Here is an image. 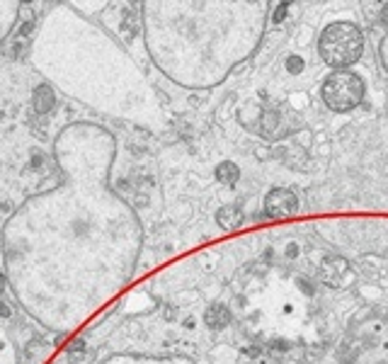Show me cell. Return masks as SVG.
Masks as SVG:
<instances>
[{
    "instance_id": "6da1fadb",
    "label": "cell",
    "mask_w": 388,
    "mask_h": 364,
    "mask_svg": "<svg viewBox=\"0 0 388 364\" xmlns=\"http://www.w3.org/2000/svg\"><path fill=\"white\" fill-rule=\"evenodd\" d=\"M318 54L333 71H349L364 54V32L355 22H330L318 37Z\"/></svg>"
},
{
    "instance_id": "8fae6325",
    "label": "cell",
    "mask_w": 388,
    "mask_h": 364,
    "mask_svg": "<svg viewBox=\"0 0 388 364\" xmlns=\"http://www.w3.org/2000/svg\"><path fill=\"white\" fill-rule=\"evenodd\" d=\"M378 20H381V24H386L388 27V3L381 8V17H378Z\"/></svg>"
},
{
    "instance_id": "7a4b0ae2",
    "label": "cell",
    "mask_w": 388,
    "mask_h": 364,
    "mask_svg": "<svg viewBox=\"0 0 388 364\" xmlns=\"http://www.w3.org/2000/svg\"><path fill=\"white\" fill-rule=\"evenodd\" d=\"M364 80L352 71H333L330 76H325L321 85L323 105L335 114H347L355 107H359L364 100Z\"/></svg>"
},
{
    "instance_id": "9c48e42d",
    "label": "cell",
    "mask_w": 388,
    "mask_h": 364,
    "mask_svg": "<svg viewBox=\"0 0 388 364\" xmlns=\"http://www.w3.org/2000/svg\"><path fill=\"white\" fill-rule=\"evenodd\" d=\"M287 68L291 71V73H299L301 68H303V61H301L299 56H291V58L287 61Z\"/></svg>"
},
{
    "instance_id": "5b68a950",
    "label": "cell",
    "mask_w": 388,
    "mask_h": 364,
    "mask_svg": "<svg viewBox=\"0 0 388 364\" xmlns=\"http://www.w3.org/2000/svg\"><path fill=\"white\" fill-rule=\"evenodd\" d=\"M54 90L49 88V85H39V88L34 90V112L37 114H46V112L54 107Z\"/></svg>"
},
{
    "instance_id": "277c9868",
    "label": "cell",
    "mask_w": 388,
    "mask_h": 364,
    "mask_svg": "<svg viewBox=\"0 0 388 364\" xmlns=\"http://www.w3.org/2000/svg\"><path fill=\"white\" fill-rule=\"evenodd\" d=\"M216 221H219V226L226 228V231H235L240 226V221H243V214H240L238 207L226 204V207H221V209L216 211Z\"/></svg>"
},
{
    "instance_id": "ba28073f",
    "label": "cell",
    "mask_w": 388,
    "mask_h": 364,
    "mask_svg": "<svg viewBox=\"0 0 388 364\" xmlns=\"http://www.w3.org/2000/svg\"><path fill=\"white\" fill-rule=\"evenodd\" d=\"M27 49H29V44H27L24 39H17L15 46H12V56H15V58H22V56L27 54Z\"/></svg>"
},
{
    "instance_id": "52a82bcc",
    "label": "cell",
    "mask_w": 388,
    "mask_h": 364,
    "mask_svg": "<svg viewBox=\"0 0 388 364\" xmlns=\"http://www.w3.org/2000/svg\"><path fill=\"white\" fill-rule=\"evenodd\" d=\"M228 320H231V313L223 309V306H219V304L206 311V323H209L211 328H223Z\"/></svg>"
},
{
    "instance_id": "8992f818",
    "label": "cell",
    "mask_w": 388,
    "mask_h": 364,
    "mask_svg": "<svg viewBox=\"0 0 388 364\" xmlns=\"http://www.w3.org/2000/svg\"><path fill=\"white\" fill-rule=\"evenodd\" d=\"M216 177H219V182H223V185H235L238 177H240V168L235 166V163H231V160H223L216 168Z\"/></svg>"
},
{
    "instance_id": "7c38bea8",
    "label": "cell",
    "mask_w": 388,
    "mask_h": 364,
    "mask_svg": "<svg viewBox=\"0 0 388 364\" xmlns=\"http://www.w3.org/2000/svg\"><path fill=\"white\" fill-rule=\"evenodd\" d=\"M0 316H3V318H8V316H10V309H8L3 301H0Z\"/></svg>"
},
{
    "instance_id": "30bf717a",
    "label": "cell",
    "mask_w": 388,
    "mask_h": 364,
    "mask_svg": "<svg viewBox=\"0 0 388 364\" xmlns=\"http://www.w3.org/2000/svg\"><path fill=\"white\" fill-rule=\"evenodd\" d=\"M34 29V22H24L20 29H17V39H22V37H27V34Z\"/></svg>"
},
{
    "instance_id": "3957f363",
    "label": "cell",
    "mask_w": 388,
    "mask_h": 364,
    "mask_svg": "<svg viewBox=\"0 0 388 364\" xmlns=\"http://www.w3.org/2000/svg\"><path fill=\"white\" fill-rule=\"evenodd\" d=\"M265 216L269 219H289L299 211V197L287 187H274L265 197Z\"/></svg>"
}]
</instances>
